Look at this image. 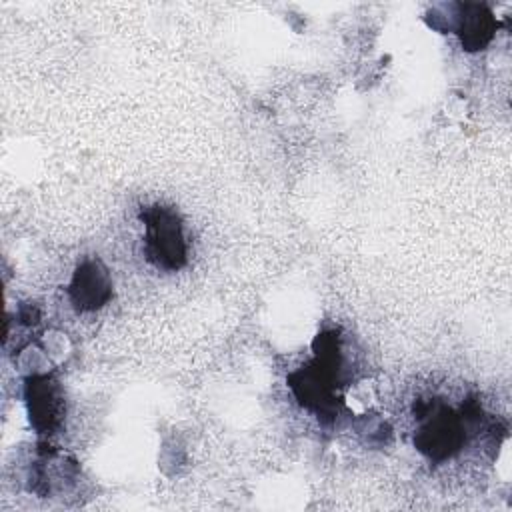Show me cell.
Returning <instances> with one entry per match:
<instances>
[{"instance_id":"cell-1","label":"cell","mask_w":512,"mask_h":512,"mask_svg":"<svg viewBox=\"0 0 512 512\" xmlns=\"http://www.w3.org/2000/svg\"><path fill=\"white\" fill-rule=\"evenodd\" d=\"M414 446L432 462L452 458L466 442L468 428L458 412L442 400H418L414 404Z\"/></svg>"},{"instance_id":"cell-2","label":"cell","mask_w":512,"mask_h":512,"mask_svg":"<svg viewBox=\"0 0 512 512\" xmlns=\"http://www.w3.org/2000/svg\"><path fill=\"white\" fill-rule=\"evenodd\" d=\"M140 220L144 222L146 258L160 270H180L186 264L188 250L178 212L162 204H152L142 208Z\"/></svg>"},{"instance_id":"cell-3","label":"cell","mask_w":512,"mask_h":512,"mask_svg":"<svg viewBox=\"0 0 512 512\" xmlns=\"http://www.w3.org/2000/svg\"><path fill=\"white\" fill-rule=\"evenodd\" d=\"M28 420L38 434H54L64 420V392L48 374H32L24 384Z\"/></svg>"},{"instance_id":"cell-4","label":"cell","mask_w":512,"mask_h":512,"mask_svg":"<svg viewBox=\"0 0 512 512\" xmlns=\"http://www.w3.org/2000/svg\"><path fill=\"white\" fill-rule=\"evenodd\" d=\"M288 386L298 404L318 418L334 420V416L340 412V400L336 396L338 386L312 362L290 372Z\"/></svg>"},{"instance_id":"cell-5","label":"cell","mask_w":512,"mask_h":512,"mask_svg":"<svg viewBox=\"0 0 512 512\" xmlns=\"http://www.w3.org/2000/svg\"><path fill=\"white\" fill-rule=\"evenodd\" d=\"M68 296L76 310L92 312L112 298V278L98 258L82 260L68 284Z\"/></svg>"},{"instance_id":"cell-6","label":"cell","mask_w":512,"mask_h":512,"mask_svg":"<svg viewBox=\"0 0 512 512\" xmlns=\"http://www.w3.org/2000/svg\"><path fill=\"white\" fill-rule=\"evenodd\" d=\"M462 46L470 52L482 50L496 32V20L492 10L480 2H458L454 30Z\"/></svg>"}]
</instances>
